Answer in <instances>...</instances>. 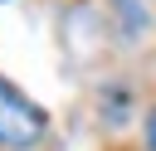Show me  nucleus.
<instances>
[{
  "label": "nucleus",
  "instance_id": "f257e3e1",
  "mask_svg": "<svg viewBox=\"0 0 156 151\" xmlns=\"http://www.w3.org/2000/svg\"><path fill=\"white\" fill-rule=\"evenodd\" d=\"M39 136H44V112H39L34 102H24V93H15V88L0 78V146L29 151Z\"/></svg>",
  "mask_w": 156,
  "mask_h": 151
},
{
  "label": "nucleus",
  "instance_id": "f03ea898",
  "mask_svg": "<svg viewBox=\"0 0 156 151\" xmlns=\"http://www.w3.org/2000/svg\"><path fill=\"white\" fill-rule=\"evenodd\" d=\"M146 132H151V146H156V112L146 117Z\"/></svg>",
  "mask_w": 156,
  "mask_h": 151
}]
</instances>
